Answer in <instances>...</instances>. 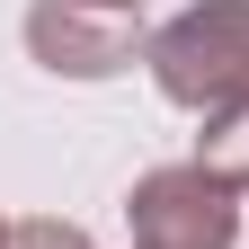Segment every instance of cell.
Segmentation results:
<instances>
[{
	"label": "cell",
	"instance_id": "obj_1",
	"mask_svg": "<svg viewBox=\"0 0 249 249\" xmlns=\"http://www.w3.org/2000/svg\"><path fill=\"white\" fill-rule=\"evenodd\" d=\"M151 80H160L169 107H196V116H223L249 98V0H196L178 9L169 27H151Z\"/></svg>",
	"mask_w": 249,
	"mask_h": 249
},
{
	"label": "cell",
	"instance_id": "obj_2",
	"mask_svg": "<svg viewBox=\"0 0 249 249\" xmlns=\"http://www.w3.org/2000/svg\"><path fill=\"white\" fill-rule=\"evenodd\" d=\"M124 231L134 249H240V187H223L196 160L142 169L124 196Z\"/></svg>",
	"mask_w": 249,
	"mask_h": 249
},
{
	"label": "cell",
	"instance_id": "obj_3",
	"mask_svg": "<svg viewBox=\"0 0 249 249\" xmlns=\"http://www.w3.org/2000/svg\"><path fill=\"white\" fill-rule=\"evenodd\" d=\"M142 27L134 9H89V0H27V53L53 80H116L142 62Z\"/></svg>",
	"mask_w": 249,
	"mask_h": 249
},
{
	"label": "cell",
	"instance_id": "obj_4",
	"mask_svg": "<svg viewBox=\"0 0 249 249\" xmlns=\"http://www.w3.org/2000/svg\"><path fill=\"white\" fill-rule=\"evenodd\" d=\"M196 169H213L223 187H240V196H249V98L223 107V116H205V134H196Z\"/></svg>",
	"mask_w": 249,
	"mask_h": 249
},
{
	"label": "cell",
	"instance_id": "obj_5",
	"mask_svg": "<svg viewBox=\"0 0 249 249\" xmlns=\"http://www.w3.org/2000/svg\"><path fill=\"white\" fill-rule=\"evenodd\" d=\"M9 249H98L80 223H53V213H27V223H9Z\"/></svg>",
	"mask_w": 249,
	"mask_h": 249
},
{
	"label": "cell",
	"instance_id": "obj_6",
	"mask_svg": "<svg viewBox=\"0 0 249 249\" xmlns=\"http://www.w3.org/2000/svg\"><path fill=\"white\" fill-rule=\"evenodd\" d=\"M89 9H142V0H89Z\"/></svg>",
	"mask_w": 249,
	"mask_h": 249
},
{
	"label": "cell",
	"instance_id": "obj_7",
	"mask_svg": "<svg viewBox=\"0 0 249 249\" xmlns=\"http://www.w3.org/2000/svg\"><path fill=\"white\" fill-rule=\"evenodd\" d=\"M0 249H9V223H0Z\"/></svg>",
	"mask_w": 249,
	"mask_h": 249
}]
</instances>
